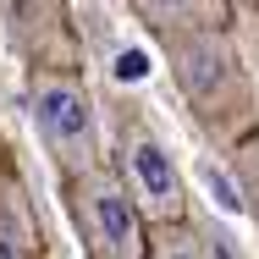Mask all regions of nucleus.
<instances>
[{"mask_svg": "<svg viewBox=\"0 0 259 259\" xmlns=\"http://www.w3.org/2000/svg\"><path fill=\"white\" fill-rule=\"evenodd\" d=\"M33 116H39V127H45V138H50L55 149H89V100L72 83L39 89Z\"/></svg>", "mask_w": 259, "mask_h": 259, "instance_id": "obj_1", "label": "nucleus"}, {"mask_svg": "<svg viewBox=\"0 0 259 259\" xmlns=\"http://www.w3.org/2000/svg\"><path fill=\"white\" fill-rule=\"evenodd\" d=\"M133 177H138V188H144V199L155 209H177L182 199V188H177V171H171V155L149 144V138H138L133 144Z\"/></svg>", "mask_w": 259, "mask_h": 259, "instance_id": "obj_2", "label": "nucleus"}, {"mask_svg": "<svg viewBox=\"0 0 259 259\" xmlns=\"http://www.w3.org/2000/svg\"><path fill=\"white\" fill-rule=\"evenodd\" d=\"M94 226H100V237L116 248V254H133V243H138V215L127 204V193H116V188H94Z\"/></svg>", "mask_w": 259, "mask_h": 259, "instance_id": "obj_3", "label": "nucleus"}, {"mask_svg": "<svg viewBox=\"0 0 259 259\" xmlns=\"http://www.w3.org/2000/svg\"><path fill=\"white\" fill-rule=\"evenodd\" d=\"M204 182H209V193H215V199H221L226 209H243V199H237V188H232V177H226V171L204 165Z\"/></svg>", "mask_w": 259, "mask_h": 259, "instance_id": "obj_4", "label": "nucleus"}, {"mask_svg": "<svg viewBox=\"0 0 259 259\" xmlns=\"http://www.w3.org/2000/svg\"><path fill=\"white\" fill-rule=\"evenodd\" d=\"M144 72H149V55H144V50H127L121 61H116V77H127V83H138Z\"/></svg>", "mask_w": 259, "mask_h": 259, "instance_id": "obj_5", "label": "nucleus"}, {"mask_svg": "<svg viewBox=\"0 0 259 259\" xmlns=\"http://www.w3.org/2000/svg\"><path fill=\"white\" fill-rule=\"evenodd\" d=\"M215 259H243V254H237V243H232V237H215Z\"/></svg>", "mask_w": 259, "mask_h": 259, "instance_id": "obj_6", "label": "nucleus"}, {"mask_svg": "<svg viewBox=\"0 0 259 259\" xmlns=\"http://www.w3.org/2000/svg\"><path fill=\"white\" fill-rule=\"evenodd\" d=\"M165 259H193V254H188V248H177V254H165Z\"/></svg>", "mask_w": 259, "mask_h": 259, "instance_id": "obj_7", "label": "nucleus"}, {"mask_svg": "<svg viewBox=\"0 0 259 259\" xmlns=\"http://www.w3.org/2000/svg\"><path fill=\"white\" fill-rule=\"evenodd\" d=\"M0 259H11V254H6V243H0Z\"/></svg>", "mask_w": 259, "mask_h": 259, "instance_id": "obj_8", "label": "nucleus"}]
</instances>
